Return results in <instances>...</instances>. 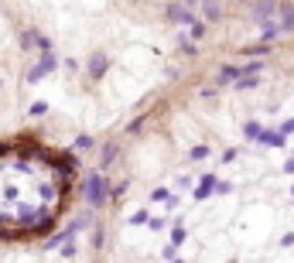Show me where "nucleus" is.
I'll return each mask as SVG.
<instances>
[{
  "instance_id": "obj_1",
  "label": "nucleus",
  "mask_w": 294,
  "mask_h": 263,
  "mask_svg": "<svg viewBox=\"0 0 294 263\" xmlns=\"http://www.w3.org/2000/svg\"><path fill=\"white\" fill-rule=\"evenodd\" d=\"M277 10V3L274 0H264V3H257V17H267V14H274Z\"/></svg>"
},
{
  "instance_id": "obj_2",
  "label": "nucleus",
  "mask_w": 294,
  "mask_h": 263,
  "mask_svg": "<svg viewBox=\"0 0 294 263\" xmlns=\"http://www.w3.org/2000/svg\"><path fill=\"white\" fill-rule=\"evenodd\" d=\"M281 28H284V31H294V7H288V10H284V17H281Z\"/></svg>"
},
{
  "instance_id": "obj_3",
  "label": "nucleus",
  "mask_w": 294,
  "mask_h": 263,
  "mask_svg": "<svg viewBox=\"0 0 294 263\" xmlns=\"http://www.w3.org/2000/svg\"><path fill=\"white\" fill-rule=\"evenodd\" d=\"M284 171H288V175H294V161H288V164H284Z\"/></svg>"
}]
</instances>
